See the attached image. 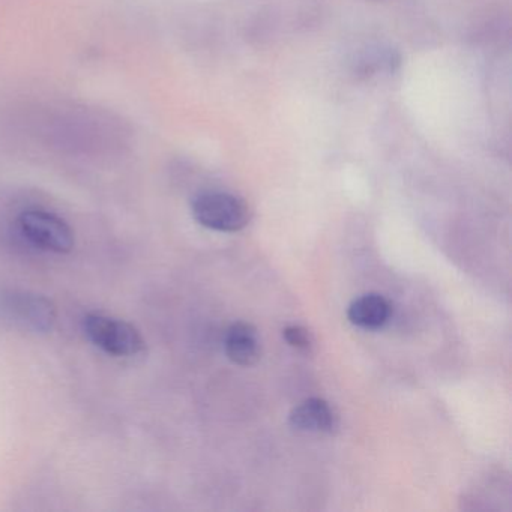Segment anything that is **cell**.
Segmentation results:
<instances>
[{
  "mask_svg": "<svg viewBox=\"0 0 512 512\" xmlns=\"http://www.w3.org/2000/svg\"><path fill=\"white\" fill-rule=\"evenodd\" d=\"M194 220L215 232L233 233L250 223L251 211L244 199L223 191L199 194L191 205Z\"/></svg>",
  "mask_w": 512,
  "mask_h": 512,
  "instance_id": "cell-1",
  "label": "cell"
},
{
  "mask_svg": "<svg viewBox=\"0 0 512 512\" xmlns=\"http://www.w3.org/2000/svg\"><path fill=\"white\" fill-rule=\"evenodd\" d=\"M83 331L88 340L107 355H139L145 350L142 334L131 323L103 313H89L83 319Z\"/></svg>",
  "mask_w": 512,
  "mask_h": 512,
  "instance_id": "cell-2",
  "label": "cell"
},
{
  "mask_svg": "<svg viewBox=\"0 0 512 512\" xmlns=\"http://www.w3.org/2000/svg\"><path fill=\"white\" fill-rule=\"evenodd\" d=\"M19 226L32 245L49 253L67 254L76 244L70 224L52 212L28 209L20 215Z\"/></svg>",
  "mask_w": 512,
  "mask_h": 512,
  "instance_id": "cell-3",
  "label": "cell"
},
{
  "mask_svg": "<svg viewBox=\"0 0 512 512\" xmlns=\"http://www.w3.org/2000/svg\"><path fill=\"white\" fill-rule=\"evenodd\" d=\"M2 311L11 322L28 331H52L56 322V307L52 301L37 293L11 290L2 295Z\"/></svg>",
  "mask_w": 512,
  "mask_h": 512,
  "instance_id": "cell-4",
  "label": "cell"
},
{
  "mask_svg": "<svg viewBox=\"0 0 512 512\" xmlns=\"http://www.w3.org/2000/svg\"><path fill=\"white\" fill-rule=\"evenodd\" d=\"M289 424L302 433L332 434L337 430L338 418L328 401L313 397L293 407Z\"/></svg>",
  "mask_w": 512,
  "mask_h": 512,
  "instance_id": "cell-5",
  "label": "cell"
},
{
  "mask_svg": "<svg viewBox=\"0 0 512 512\" xmlns=\"http://www.w3.org/2000/svg\"><path fill=\"white\" fill-rule=\"evenodd\" d=\"M224 352L233 364L241 367L256 365L262 356L256 328L250 323H233L224 335Z\"/></svg>",
  "mask_w": 512,
  "mask_h": 512,
  "instance_id": "cell-6",
  "label": "cell"
},
{
  "mask_svg": "<svg viewBox=\"0 0 512 512\" xmlns=\"http://www.w3.org/2000/svg\"><path fill=\"white\" fill-rule=\"evenodd\" d=\"M392 316V305L385 296L368 293L355 299L347 308V319L352 325L367 331L383 328Z\"/></svg>",
  "mask_w": 512,
  "mask_h": 512,
  "instance_id": "cell-7",
  "label": "cell"
},
{
  "mask_svg": "<svg viewBox=\"0 0 512 512\" xmlns=\"http://www.w3.org/2000/svg\"><path fill=\"white\" fill-rule=\"evenodd\" d=\"M284 340L299 352L310 353L314 346L313 335L304 326H287L283 331Z\"/></svg>",
  "mask_w": 512,
  "mask_h": 512,
  "instance_id": "cell-8",
  "label": "cell"
}]
</instances>
